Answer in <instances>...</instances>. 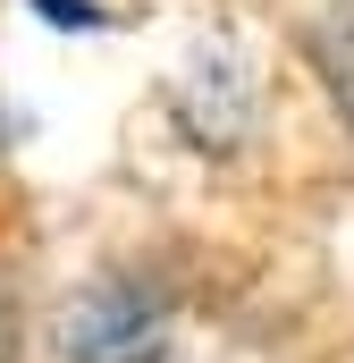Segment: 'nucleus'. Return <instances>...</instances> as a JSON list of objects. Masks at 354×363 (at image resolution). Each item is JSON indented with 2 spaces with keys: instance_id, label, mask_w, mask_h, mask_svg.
Listing matches in <instances>:
<instances>
[{
  "instance_id": "nucleus-1",
  "label": "nucleus",
  "mask_w": 354,
  "mask_h": 363,
  "mask_svg": "<svg viewBox=\"0 0 354 363\" xmlns=\"http://www.w3.org/2000/svg\"><path fill=\"white\" fill-rule=\"evenodd\" d=\"M59 347L76 363H144L161 347V313H152V296H135V287H93V296L68 304Z\"/></svg>"
}]
</instances>
